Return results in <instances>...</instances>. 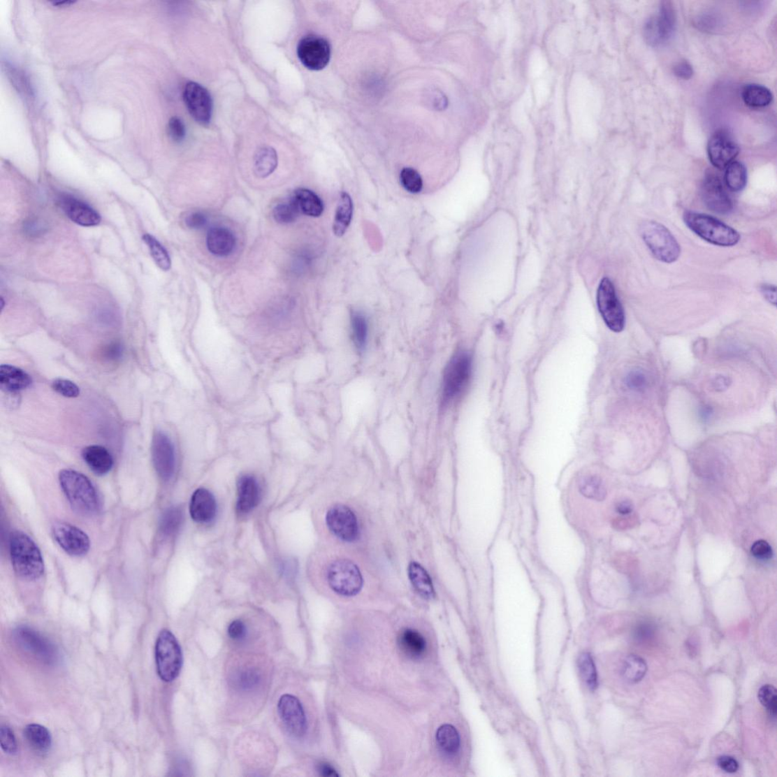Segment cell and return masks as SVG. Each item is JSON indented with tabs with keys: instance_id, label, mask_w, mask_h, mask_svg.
Wrapping results in <instances>:
<instances>
[{
	"instance_id": "obj_1",
	"label": "cell",
	"mask_w": 777,
	"mask_h": 777,
	"mask_svg": "<svg viewBox=\"0 0 777 777\" xmlns=\"http://www.w3.org/2000/svg\"><path fill=\"white\" fill-rule=\"evenodd\" d=\"M10 546L13 567L17 576L32 581L43 575L41 552L29 536L20 531L12 533Z\"/></svg>"
},
{
	"instance_id": "obj_2",
	"label": "cell",
	"mask_w": 777,
	"mask_h": 777,
	"mask_svg": "<svg viewBox=\"0 0 777 777\" xmlns=\"http://www.w3.org/2000/svg\"><path fill=\"white\" fill-rule=\"evenodd\" d=\"M59 480L71 506L78 513L92 515L99 511V495L85 475L73 470H64L59 472Z\"/></svg>"
},
{
	"instance_id": "obj_3",
	"label": "cell",
	"mask_w": 777,
	"mask_h": 777,
	"mask_svg": "<svg viewBox=\"0 0 777 777\" xmlns=\"http://www.w3.org/2000/svg\"><path fill=\"white\" fill-rule=\"evenodd\" d=\"M685 225L703 240L720 247H732L740 241V235L735 228L708 215L685 211Z\"/></svg>"
},
{
	"instance_id": "obj_4",
	"label": "cell",
	"mask_w": 777,
	"mask_h": 777,
	"mask_svg": "<svg viewBox=\"0 0 777 777\" xmlns=\"http://www.w3.org/2000/svg\"><path fill=\"white\" fill-rule=\"evenodd\" d=\"M639 232L644 242L657 260L672 263L678 259L681 247L665 225L648 220L641 224Z\"/></svg>"
},
{
	"instance_id": "obj_5",
	"label": "cell",
	"mask_w": 777,
	"mask_h": 777,
	"mask_svg": "<svg viewBox=\"0 0 777 777\" xmlns=\"http://www.w3.org/2000/svg\"><path fill=\"white\" fill-rule=\"evenodd\" d=\"M155 659L159 676L166 683L173 682L181 672L183 665L180 644L169 630L159 634L155 646Z\"/></svg>"
},
{
	"instance_id": "obj_6",
	"label": "cell",
	"mask_w": 777,
	"mask_h": 777,
	"mask_svg": "<svg viewBox=\"0 0 777 777\" xmlns=\"http://www.w3.org/2000/svg\"><path fill=\"white\" fill-rule=\"evenodd\" d=\"M472 361L469 353L459 351L449 361L444 374L443 400L449 402L460 395L472 375Z\"/></svg>"
},
{
	"instance_id": "obj_7",
	"label": "cell",
	"mask_w": 777,
	"mask_h": 777,
	"mask_svg": "<svg viewBox=\"0 0 777 777\" xmlns=\"http://www.w3.org/2000/svg\"><path fill=\"white\" fill-rule=\"evenodd\" d=\"M328 581L334 593L344 597L357 595L364 582L356 565L347 559L337 560L331 564Z\"/></svg>"
},
{
	"instance_id": "obj_8",
	"label": "cell",
	"mask_w": 777,
	"mask_h": 777,
	"mask_svg": "<svg viewBox=\"0 0 777 777\" xmlns=\"http://www.w3.org/2000/svg\"><path fill=\"white\" fill-rule=\"evenodd\" d=\"M597 303L598 310L603 320L615 333L624 330L625 317L623 307L618 298L613 282L604 277L597 289Z\"/></svg>"
},
{
	"instance_id": "obj_9",
	"label": "cell",
	"mask_w": 777,
	"mask_h": 777,
	"mask_svg": "<svg viewBox=\"0 0 777 777\" xmlns=\"http://www.w3.org/2000/svg\"><path fill=\"white\" fill-rule=\"evenodd\" d=\"M17 644L24 651L48 665L59 660V651L54 644L28 626H20L13 632Z\"/></svg>"
},
{
	"instance_id": "obj_10",
	"label": "cell",
	"mask_w": 777,
	"mask_h": 777,
	"mask_svg": "<svg viewBox=\"0 0 777 777\" xmlns=\"http://www.w3.org/2000/svg\"><path fill=\"white\" fill-rule=\"evenodd\" d=\"M676 26V15L672 3H661L658 15L651 17L644 26V38L653 47L663 45L674 36Z\"/></svg>"
},
{
	"instance_id": "obj_11",
	"label": "cell",
	"mask_w": 777,
	"mask_h": 777,
	"mask_svg": "<svg viewBox=\"0 0 777 777\" xmlns=\"http://www.w3.org/2000/svg\"><path fill=\"white\" fill-rule=\"evenodd\" d=\"M297 55L307 68L322 70L328 65L331 59L330 43L323 38L310 35L299 41Z\"/></svg>"
},
{
	"instance_id": "obj_12",
	"label": "cell",
	"mask_w": 777,
	"mask_h": 777,
	"mask_svg": "<svg viewBox=\"0 0 777 777\" xmlns=\"http://www.w3.org/2000/svg\"><path fill=\"white\" fill-rule=\"evenodd\" d=\"M183 99L194 119L202 126H208L213 116L214 103L206 88L196 82H189L185 85Z\"/></svg>"
},
{
	"instance_id": "obj_13",
	"label": "cell",
	"mask_w": 777,
	"mask_h": 777,
	"mask_svg": "<svg viewBox=\"0 0 777 777\" xmlns=\"http://www.w3.org/2000/svg\"><path fill=\"white\" fill-rule=\"evenodd\" d=\"M326 525L330 531L340 540L354 542L359 536V526L354 513L347 506L337 504L326 514Z\"/></svg>"
},
{
	"instance_id": "obj_14",
	"label": "cell",
	"mask_w": 777,
	"mask_h": 777,
	"mask_svg": "<svg viewBox=\"0 0 777 777\" xmlns=\"http://www.w3.org/2000/svg\"><path fill=\"white\" fill-rule=\"evenodd\" d=\"M701 193L704 205L713 213L727 215L734 210L732 199L718 175L711 172L706 174Z\"/></svg>"
},
{
	"instance_id": "obj_15",
	"label": "cell",
	"mask_w": 777,
	"mask_h": 777,
	"mask_svg": "<svg viewBox=\"0 0 777 777\" xmlns=\"http://www.w3.org/2000/svg\"><path fill=\"white\" fill-rule=\"evenodd\" d=\"M278 713L291 736L296 738L305 736L307 722L303 704L298 697L288 694L282 695L278 702Z\"/></svg>"
},
{
	"instance_id": "obj_16",
	"label": "cell",
	"mask_w": 777,
	"mask_h": 777,
	"mask_svg": "<svg viewBox=\"0 0 777 777\" xmlns=\"http://www.w3.org/2000/svg\"><path fill=\"white\" fill-rule=\"evenodd\" d=\"M740 148L729 132L720 130L714 133L708 144V154L711 164L718 170H725L735 161Z\"/></svg>"
},
{
	"instance_id": "obj_17",
	"label": "cell",
	"mask_w": 777,
	"mask_h": 777,
	"mask_svg": "<svg viewBox=\"0 0 777 777\" xmlns=\"http://www.w3.org/2000/svg\"><path fill=\"white\" fill-rule=\"evenodd\" d=\"M152 453L157 474L164 481H169L175 472V455L172 440L165 433L155 432L152 440Z\"/></svg>"
},
{
	"instance_id": "obj_18",
	"label": "cell",
	"mask_w": 777,
	"mask_h": 777,
	"mask_svg": "<svg viewBox=\"0 0 777 777\" xmlns=\"http://www.w3.org/2000/svg\"><path fill=\"white\" fill-rule=\"evenodd\" d=\"M52 533L61 549L69 555L81 556L90 550L89 537L74 525L57 523L52 526Z\"/></svg>"
},
{
	"instance_id": "obj_19",
	"label": "cell",
	"mask_w": 777,
	"mask_h": 777,
	"mask_svg": "<svg viewBox=\"0 0 777 777\" xmlns=\"http://www.w3.org/2000/svg\"><path fill=\"white\" fill-rule=\"evenodd\" d=\"M59 203L67 217L78 225L91 227L100 224L101 222L99 214L80 200L66 196L61 198Z\"/></svg>"
},
{
	"instance_id": "obj_20",
	"label": "cell",
	"mask_w": 777,
	"mask_h": 777,
	"mask_svg": "<svg viewBox=\"0 0 777 777\" xmlns=\"http://www.w3.org/2000/svg\"><path fill=\"white\" fill-rule=\"evenodd\" d=\"M189 511L194 522H210L217 514V502L213 494L205 488L194 491L191 498Z\"/></svg>"
},
{
	"instance_id": "obj_21",
	"label": "cell",
	"mask_w": 777,
	"mask_h": 777,
	"mask_svg": "<svg viewBox=\"0 0 777 777\" xmlns=\"http://www.w3.org/2000/svg\"><path fill=\"white\" fill-rule=\"evenodd\" d=\"M237 488V510L240 514H248L259 504L261 495L259 485L254 477L245 475L238 480Z\"/></svg>"
},
{
	"instance_id": "obj_22",
	"label": "cell",
	"mask_w": 777,
	"mask_h": 777,
	"mask_svg": "<svg viewBox=\"0 0 777 777\" xmlns=\"http://www.w3.org/2000/svg\"><path fill=\"white\" fill-rule=\"evenodd\" d=\"M207 245L209 252L218 257H226L232 254L235 247V238L225 227H214L208 232Z\"/></svg>"
},
{
	"instance_id": "obj_23",
	"label": "cell",
	"mask_w": 777,
	"mask_h": 777,
	"mask_svg": "<svg viewBox=\"0 0 777 777\" xmlns=\"http://www.w3.org/2000/svg\"><path fill=\"white\" fill-rule=\"evenodd\" d=\"M32 379L24 370L10 365L0 366V386L7 393H17L31 386Z\"/></svg>"
},
{
	"instance_id": "obj_24",
	"label": "cell",
	"mask_w": 777,
	"mask_h": 777,
	"mask_svg": "<svg viewBox=\"0 0 777 777\" xmlns=\"http://www.w3.org/2000/svg\"><path fill=\"white\" fill-rule=\"evenodd\" d=\"M82 457L90 469L96 474H108L112 467L113 459L107 449L93 445L83 449Z\"/></svg>"
},
{
	"instance_id": "obj_25",
	"label": "cell",
	"mask_w": 777,
	"mask_h": 777,
	"mask_svg": "<svg viewBox=\"0 0 777 777\" xmlns=\"http://www.w3.org/2000/svg\"><path fill=\"white\" fill-rule=\"evenodd\" d=\"M291 201L294 203L300 214L313 217H319L323 214V202L311 190L307 189L296 190Z\"/></svg>"
},
{
	"instance_id": "obj_26",
	"label": "cell",
	"mask_w": 777,
	"mask_h": 777,
	"mask_svg": "<svg viewBox=\"0 0 777 777\" xmlns=\"http://www.w3.org/2000/svg\"><path fill=\"white\" fill-rule=\"evenodd\" d=\"M23 734L34 753L43 755L50 752L52 747V737L46 727L39 724H29L25 727Z\"/></svg>"
},
{
	"instance_id": "obj_27",
	"label": "cell",
	"mask_w": 777,
	"mask_h": 777,
	"mask_svg": "<svg viewBox=\"0 0 777 777\" xmlns=\"http://www.w3.org/2000/svg\"><path fill=\"white\" fill-rule=\"evenodd\" d=\"M398 644L405 655L412 659L421 658L427 649V643L423 635L410 629L405 630L400 633Z\"/></svg>"
},
{
	"instance_id": "obj_28",
	"label": "cell",
	"mask_w": 777,
	"mask_h": 777,
	"mask_svg": "<svg viewBox=\"0 0 777 777\" xmlns=\"http://www.w3.org/2000/svg\"><path fill=\"white\" fill-rule=\"evenodd\" d=\"M278 156L275 149L269 146L260 147L254 157V173L257 177H268L277 169Z\"/></svg>"
},
{
	"instance_id": "obj_29",
	"label": "cell",
	"mask_w": 777,
	"mask_h": 777,
	"mask_svg": "<svg viewBox=\"0 0 777 777\" xmlns=\"http://www.w3.org/2000/svg\"><path fill=\"white\" fill-rule=\"evenodd\" d=\"M741 99L749 108H764L771 105L774 96L771 90L765 86L749 84L743 87Z\"/></svg>"
},
{
	"instance_id": "obj_30",
	"label": "cell",
	"mask_w": 777,
	"mask_h": 777,
	"mask_svg": "<svg viewBox=\"0 0 777 777\" xmlns=\"http://www.w3.org/2000/svg\"><path fill=\"white\" fill-rule=\"evenodd\" d=\"M409 576L413 587L421 596L428 599L435 597V591L431 579L420 564L414 562L410 563Z\"/></svg>"
},
{
	"instance_id": "obj_31",
	"label": "cell",
	"mask_w": 777,
	"mask_h": 777,
	"mask_svg": "<svg viewBox=\"0 0 777 777\" xmlns=\"http://www.w3.org/2000/svg\"><path fill=\"white\" fill-rule=\"evenodd\" d=\"M353 215V204L349 194L347 192L341 194L339 205L335 211L333 233L339 237L342 236L349 226Z\"/></svg>"
},
{
	"instance_id": "obj_32",
	"label": "cell",
	"mask_w": 777,
	"mask_h": 777,
	"mask_svg": "<svg viewBox=\"0 0 777 777\" xmlns=\"http://www.w3.org/2000/svg\"><path fill=\"white\" fill-rule=\"evenodd\" d=\"M438 747L449 756L455 755L460 748V736L456 729L449 724L441 726L436 734Z\"/></svg>"
},
{
	"instance_id": "obj_33",
	"label": "cell",
	"mask_w": 777,
	"mask_h": 777,
	"mask_svg": "<svg viewBox=\"0 0 777 777\" xmlns=\"http://www.w3.org/2000/svg\"><path fill=\"white\" fill-rule=\"evenodd\" d=\"M725 182L727 187L734 192L743 191L748 182V172L744 164L734 161L726 168Z\"/></svg>"
},
{
	"instance_id": "obj_34",
	"label": "cell",
	"mask_w": 777,
	"mask_h": 777,
	"mask_svg": "<svg viewBox=\"0 0 777 777\" xmlns=\"http://www.w3.org/2000/svg\"><path fill=\"white\" fill-rule=\"evenodd\" d=\"M234 687L242 691H250L261 682V674L257 669L242 667L235 671L232 677Z\"/></svg>"
},
{
	"instance_id": "obj_35",
	"label": "cell",
	"mask_w": 777,
	"mask_h": 777,
	"mask_svg": "<svg viewBox=\"0 0 777 777\" xmlns=\"http://www.w3.org/2000/svg\"><path fill=\"white\" fill-rule=\"evenodd\" d=\"M648 667L644 659L632 655L625 658L623 666V676L627 682L637 683L646 676Z\"/></svg>"
},
{
	"instance_id": "obj_36",
	"label": "cell",
	"mask_w": 777,
	"mask_h": 777,
	"mask_svg": "<svg viewBox=\"0 0 777 777\" xmlns=\"http://www.w3.org/2000/svg\"><path fill=\"white\" fill-rule=\"evenodd\" d=\"M351 325L353 342L358 351H363L368 340V324L365 316L359 312H353Z\"/></svg>"
},
{
	"instance_id": "obj_37",
	"label": "cell",
	"mask_w": 777,
	"mask_h": 777,
	"mask_svg": "<svg viewBox=\"0 0 777 777\" xmlns=\"http://www.w3.org/2000/svg\"><path fill=\"white\" fill-rule=\"evenodd\" d=\"M579 490L582 496L596 501H602L607 496L604 484L597 476H586L579 483Z\"/></svg>"
},
{
	"instance_id": "obj_38",
	"label": "cell",
	"mask_w": 777,
	"mask_h": 777,
	"mask_svg": "<svg viewBox=\"0 0 777 777\" xmlns=\"http://www.w3.org/2000/svg\"><path fill=\"white\" fill-rule=\"evenodd\" d=\"M143 238L157 266L164 271L169 270L171 268V259L164 247L151 235L145 234Z\"/></svg>"
},
{
	"instance_id": "obj_39",
	"label": "cell",
	"mask_w": 777,
	"mask_h": 777,
	"mask_svg": "<svg viewBox=\"0 0 777 777\" xmlns=\"http://www.w3.org/2000/svg\"><path fill=\"white\" fill-rule=\"evenodd\" d=\"M580 674L590 690H595L597 687V674L593 658L589 653L581 655L578 660Z\"/></svg>"
},
{
	"instance_id": "obj_40",
	"label": "cell",
	"mask_w": 777,
	"mask_h": 777,
	"mask_svg": "<svg viewBox=\"0 0 777 777\" xmlns=\"http://www.w3.org/2000/svg\"><path fill=\"white\" fill-rule=\"evenodd\" d=\"M182 513L178 507H170L165 511L161 519V531L167 536L178 531L182 522Z\"/></svg>"
},
{
	"instance_id": "obj_41",
	"label": "cell",
	"mask_w": 777,
	"mask_h": 777,
	"mask_svg": "<svg viewBox=\"0 0 777 777\" xmlns=\"http://www.w3.org/2000/svg\"><path fill=\"white\" fill-rule=\"evenodd\" d=\"M300 212L293 201L277 205L273 210V218L278 224H289L293 223Z\"/></svg>"
},
{
	"instance_id": "obj_42",
	"label": "cell",
	"mask_w": 777,
	"mask_h": 777,
	"mask_svg": "<svg viewBox=\"0 0 777 777\" xmlns=\"http://www.w3.org/2000/svg\"><path fill=\"white\" fill-rule=\"evenodd\" d=\"M402 187L410 193H419L423 188V181L420 174L412 168H404L400 173Z\"/></svg>"
},
{
	"instance_id": "obj_43",
	"label": "cell",
	"mask_w": 777,
	"mask_h": 777,
	"mask_svg": "<svg viewBox=\"0 0 777 777\" xmlns=\"http://www.w3.org/2000/svg\"><path fill=\"white\" fill-rule=\"evenodd\" d=\"M758 699L771 716L775 718L777 710L776 688L771 685H763L758 692Z\"/></svg>"
},
{
	"instance_id": "obj_44",
	"label": "cell",
	"mask_w": 777,
	"mask_h": 777,
	"mask_svg": "<svg viewBox=\"0 0 777 777\" xmlns=\"http://www.w3.org/2000/svg\"><path fill=\"white\" fill-rule=\"evenodd\" d=\"M625 384L630 390L641 392L647 387L648 378L641 370L634 369L625 377Z\"/></svg>"
},
{
	"instance_id": "obj_45",
	"label": "cell",
	"mask_w": 777,
	"mask_h": 777,
	"mask_svg": "<svg viewBox=\"0 0 777 777\" xmlns=\"http://www.w3.org/2000/svg\"><path fill=\"white\" fill-rule=\"evenodd\" d=\"M0 744L3 752L8 755H15L17 745L13 731L10 727L3 725L0 729Z\"/></svg>"
},
{
	"instance_id": "obj_46",
	"label": "cell",
	"mask_w": 777,
	"mask_h": 777,
	"mask_svg": "<svg viewBox=\"0 0 777 777\" xmlns=\"http://www.w3.org/2000/svg\"><path fill=\"white\" fill-rule=\"evenodd\" d=\"M52 388L59 394L67 398H75L80 394L78 386L68 379L58 378L52 383Z\"/></svg>"
},
{
	"instance_id": "obj_47",
	"label": "cell",
	"mask_w": 777,
	"mask_h": 777,
	"mask_svg": "<svg viewBox=\"0 0 777 777\" xmlns=\"http://www.w3.org/2000/svg\"><path fill=\"white\" fill-rule=\"evenodd\" d=\"M168 135L175 143H181L187 136V128L179 117H173L168 123Z\"/></svg>"
},
{
	"instance_id": "obj_48",
	"label": "cell",
	"mask_w": 777,
	"mask_h": 777,
	"mask_svg": "<svg viewBox=\"0 0 777 777\" xmlns=\"http://www.w3.org/2000/svg\"><path fill=\"white\" fill-rule=\"evenodd\" d=\"M750 553L755 558L762 560H770L773 556L771 546L764 540L755 542L750 549Z\"/></svg>"
},
{
	"instance_id": "obj_49",
	"label": "cell",
	"mask_w": 777,
	"mask_h": 777,
	"mask_svg": "<svg viewBox=\"0 0 777 777\" xmlns=\"http://www.w3.org/2000/svg\"><path fill=\"white\" fill-rule=\"evenodd\" d=\"M674 75L683 80H688L693 74L694 70L692 65L686 60L678 61L674 67Z\"/></svg>"
},
{
	"instance_id": "obj_50",
	"label": "cell",
	"mask_w": 777,
	"mask_h": 777,
	"mask_svg": "<svg viewBox=\"0 0 777 777\" xmlns=\"http://www.w3.org/2000/svg\"><path fill=\"white\" fill-rule=\"evenodd\" d=\"M246 626L241 620H235L228 625V637L235 641H240L245 637Z\"/></svg>"
},
{
	"instance_id": "obj_51",
	"label": "cell",
	"mask_w": 777,
	"mask_h": 777,
	"mask_svg": "<svg viewBox=\"0 0 777 777\" xmlns=\"http://www.w3.org/2000/svg\"><path fill=\"white\" fill-rule=\"evenodd\" d=\"M208 219L204 214L201 212H193L185 218V224L190 228L198 229L204 227L207 224Z\"/></svg>"
},
{
	"instance_id": "obj_52",
	"label": "cell",
	"mask_w": 777,
	"mask_h": 777,
	"mask_svg": "<svg viewBox=\"0 0 777 777\" xmlns=\"http://www.w3.org/2000/svg\"><path fill=\"white\" fill-rule=\"evenodd\" d=\"M123 348L119 342H112L103 351L105 359L117 361L122 356Z\"/></svg>"
},
{
	"instance_id": "obj_53",
	"label": "cell",
	"mask_w": 777,
	"mask_h": 777,
	"mask_svg": "<svg viewBox=\"0 0 777 777\" xmlns=\"http://www.w3.org/2000/svg\"><path fill=\"white\" fill-rule=\"evenodd\" d=\"M718 764L721 770L727 773H735L739 769V763L734 757L722 756L718 758Z\"/></svg>"
},
{
	"instance_id": "obj_54",
	"label": "cell",
	"mask_w": 777,
	"mask_h": 777,
	"mask_svg": "<svg viewBox=\"0 0 777 777\" xmlns=\"http://www.w3.org/2000/svg\"><path fill=\"white\" fill-rule=\"evenodd\" d=\"M47 227L43 223L38 222L37 219H30L24 224V231L26 233L31 236H37L42 235L46 231Z\"/></svg>"
},
{
	"instance_id": "obj_55",
	"label": "cell",
	"mask_w": 777,
	"mask_h": 777,
	"mask_svg": "<svg viewBox=\"0 0 777 777\" xmlns=\"http://www.w3.org/2000/svg\"><path fill=\"white\" fill-rule=\"evenodd\" d=\"M761 293L767 301L776 305V287L772 284H764L761 286Z\"/></svg>"
},
{
	"instance_id": "obj_56",
	"label": "cell",
	"mask_w": 777,
	"mask_h": 777,
	"mask_svg": "<svg viewBox=\"0 0 777 777\" xmlns=\"http://www.w3.org/2000/svg\"><path fill=\"white\" fill-rule=\"evenodd\" d=\"M618 514L625 516L629 515L633 510L632 503L628 500H623L618 503L616 507Z\"/></svg>"
},
{
	"instance_id": "obj_57",
	"label": "cell",
	"mask_w": 777,
	"mask_h": 777,
	"mask_svg": "<svg viewBox=\"0 0 777 777\" xmlns=\"http://www.w3.org/2000/svg\"><path fill=\"white\" fill-rule=\"evenodd\" d=\"M319 772L323 776L334 777L339 776V774L334 769V768L328 763H321L319 766Z\"/></svg>"
},
{
	"instance_id": "obj_58",
	"label": "cell",
	"mask_w": 777,
	"mask_h": 777,
	"mask_svg": "<svg viewBox=\"0 0 777 777\" xmlns=\"http://www.w3.org/2000/svg\"><path fill=\"white\" fill-rule=\"evenodd\" d=\"M713 385L717 391H722L729 386V379L727 377L720 376L714 379Z\"/></svg>"
},
{
	"instance_id": "obj_59",
	"label": "cell",
	"mask_w": 777,
	"mask_h": 777,
	"mask_svg": "<svg viewBox=\"0 0 777 777\" xmlns=\"http://www.w3.org/2000/svg\"><path fill=\"white\" fill-rule=\"evenodd\" d=\"M637 633L641 635V638H646L651 633V627L648 625H642L639 627Z\"/></svg>"
},
{
	"instance_id": "obj_60",
	"label": "cell",
	"mask_w": 777,
	"mask_h": 777,
	"mask_svg": "<svg viewBox=\"0 0 777 777\" xmlns=\"http://www.w3.org/2000/svg\"><path fill=\"white\" fill-rule=\"evenodd\" d=\"M701 414L703 420H709L711 417L712 410L710 408L705 407L702 409Z\"/></svg>"
},
{
	"instance_id": "obj_61",
	"label": "cell",
	"mask_w": 777,
	"mask_h": 777,
	"mask_svg": "<svg viewBox=\"0 0 777 777\" xmlns=\"http://www.w3.org/2000/svg\"><path fill=\"white\" fill-rule=\"evenodd\" d=\"M73 2L65 1V2L55 3V5H56V6H64V5L68 6V5L73 4Z\"/></svg>"
}]
</instances>
